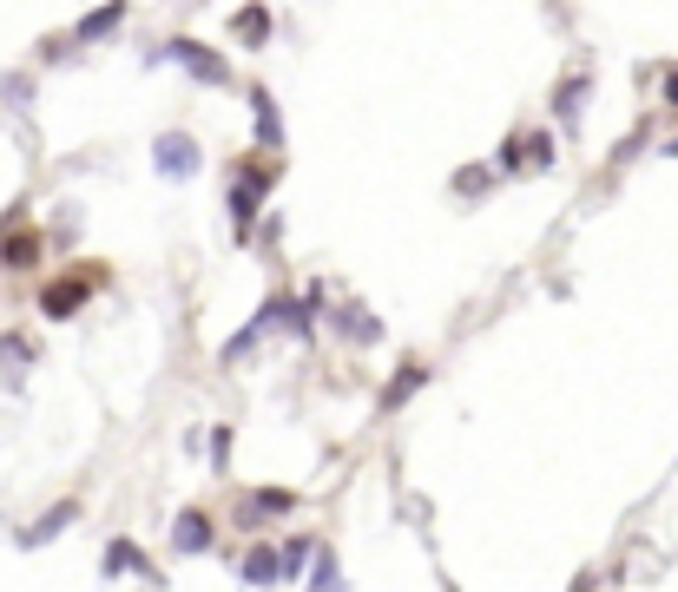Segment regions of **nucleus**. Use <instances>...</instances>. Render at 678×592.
<instances>
[{"label": "nucleus", "mask_w": 678, "mask_h": 592, "mask_svg": "<svg viewBox=\"0 0 678 592\" xmlns=\"http://www.w3.org/2000/svg\"><path fill=\"white\" fill-rule=\"evenodd\" d=\"M152 165H158V178L185 185V178H198V165H205V145L191 139V132H158L152 139Z\"/></svg>", "instance_id": "nucleus-1"}, {"label": "nucleus", "mask_w": 678, "mask_h": 592, "mask_svg": "<svg viewBox=\"0 0 678 592\" xmlns=\"http://www.w3.org/2000/svg\"><path fill=\"white\" fill-rule=\"evenodd\" d=\"M99 283H106V270H73V277H53L47 290H40V310H47L53 323H66V316H73L79 303L99 290Z\"/></svg>", "instance_id": "nucleus-3"}, {"label": "nucleus", "mask_w": 678, "mask_h": 592, "mask_svg": "<svg viewBox=\"0 0 678 592\" xmlns=\"http://www.w3.org/2000/svg\"><path fill=\"white\" fill-rule=\"evenodd\" d=\"M343 336H363V343H376L382 329H376V323H369V316H363V310H343Z\"/></svg>", "instance_id": "nucleus-18"}, {"label": "nucleus", "mask_w": 678, "mask_h": 592, "mask_svg": "<svg viewBox=\"0 0 678 592\" xmlns=\"http://www.w3.org/2000/svg\"><path fill=\"white\" fill-rule=\"evenodd\" d=\"M422 382H428V369H422V362H409V369H402V375L389 382V389H382V408H402L415 389H422Z\"/></svg>", "instance_id": "nucleus-12"}, {"label": "nucleus", "mask_w": 678, "mask_h": 592, "mask_svg": "<svg viewBox=\"0 0 678 592\" xmlns=\"http://www.w3.org/2000/svg\"><path fill=\"white\" fill-rule=\"evenodd\" d=\"M33 264H40V231L7 224V237H0V270H33Z\"/></svg>", "instance_id": "nucleus-5"}, {"label": "nucleus", "mask_w": 678, "mask_h": 592, "mask_svg": "<svg viewBox=\"0 0 678 592\" xmlns=\"http://www.w3.org/2000/svg\"><path fill=\"white\" fill-rule=\"evenodd\" d=\"M126 566H139V546H132V540H112V553H106V573H126Z\"/></svg>", "instance_id": "nucleus-17"}, {"label": "nucleus", "mask_w": 678, "mask_h": 592, "mask_svg": "<svg viewBox=\"0 0 678 592\" xmlns=\"http://www.w3.org/2000/svg\"><path fill=\"white\" fill-rule=\"evenodd\" d=\"M672 152H678V139H672Z\"/></svg>", "instance_id": "nucleus-22"}, {"label": "nucleus", "mask_w": 678, "mask_h": 592, "mask_svg": "<svg viewBox=\"0 0 678 592\" xmlns=\"http://www.w3.org/2000/svg\"><path fill=\"white\" fill-rule=\"evenodd\" d=\"M244 579H251V586H284V566H277L270 546H251V553H244Z\"/></svg>", "instance_id": "nucleus-10"}, {"label": "nucleus", "mask_w": 678, "mask_h": 592, "mask_svg": "<svg viewBox=\"0 0 678 592\" xmlns=\"http://www.w3.org/2000/svg\"><path fill=\"white\" fill-rule=\"evenodd\" d=\"M310 553H316V540H303V533H290V540H284V553H277V566H284V579H297Z\"/></svg>", "instance_id": "nucleus-14"}, {"label": "nucleus", "mask_w": 678, "mask_h": 592, "mask_svg": "<svg viewBox=\"0 0 678 592\" xmlns=\"http://www.w3.org/2000/svg\"><path fill=\"white\" fill-rule=\"evenodd\" d=\"M547 165H553L547 132H514V139H501V172H547Z\"/></svg>", "instance_id": "nucleus-4"}, {"label": "nucleus", "mask_w": 678, "mask_h": 592, "mask_svg": "<svg viewBox=\"0 0 678 592\" xmlns=\"http://www.w3.org/2000/svg\"><path fill=\"white\" fill-rule=\"evenodd\" d=\"M251 106H257V139H264V152H277V139H284V132H277V106H270L264 86L251 93Z\"/></svg>", "instance_id": "nucleus-13"}, {"label": "nucleus", "mask_w": 678, "mask_h": 592, "mask_svg": "<svg viewBox=\"0 0 678 592\" xmlns=\"http://www.w3.org/2000/svg\"><path fill=\"white\" fill-rule=\"evenodd\" d=\"M73 514H79L73 500H66V507H53V514L40 520V527H27V546H33V540H53V533H60V527H66V520H73Z\"/></svg>", "instance_id": "nucleus-15"}, {"label": "nucleus", "mask_w": 678, "mask_h": 592, "mask_svg": "<svg viewBox=\"0 0 678 592\" xmlns=\"http://www.w3.org/2000/svg\"><path fill=\"white\" fill-rule=\"evenodd\" d=\"M586 86H593L586 73H573V79H560V86H553V119L567 125V132L580 125V112H586Z\"/></svg>", "instance_id": "nucleus-6"}, {"label": "nucleus", "mask_w": 678, "mask_h": 592, "mask_svg": "<svg viewBox=\"0 0 678 592\" xmlns=\"http://www.w3.org/2000/svg\"><path fill=\"white\" fill-rule=\"evenodd\" d=\"M678 99V66H665V106Z\"/></svg>", "instance_id": "nucleus-21"}, {"label": "nucleus", "mask_w": 678, "mask_h": 592, "mask_svg": "<svg viewBox=\"0 0 678 592\" xmlns=\"http://www.w3.org/2000/svg\"><path fill=\"white\" fill-rule=\"evenodd\" d=\"M231 33L244 40V47H264V40H270V7H237V14H231Z\"/></svg>", "instance_id": "nucleus-8"}, {"label": "nucleus", "mask_w": 678, "mask_h": 592, "mask_svg": "<svg viewBox=\"0 0 678 592\" xmlns=\"http://www.w3.org/2000/svg\"><path fill=\"white\" fill-rule=\"evenodd\" d=\"M158 60H178L191 79H205V86H231V66H224V53H211L205 40H191V33L165 40V53H158Z\"/></svg>", "instance_id": "nucleus-2"}, {"label": "nucleus", "mask_w": 678, "mask_h": 592, "mask_svg": "<svg viewBox=\"0 0 678 592\" xmlns=\"http://www.w3.org/2000/svg\"><path fill=\"white\" fill-rule=\"evenodd\" d=\"M251 507H257V514H290V507H297V494H290V487H264Z\"/></svg>", "instance_id": "nucleus-16"}, {"label": "nucleus", "mask_w": 678, "mask_h": 592, "mask_svg": "<svg viewBox=\"0 0 678 592\" xmlns=\"http://www.w3.org/2000/svg\"><path fill=\"white\" fill-rule=\"evenodd\" d=\"M316 592H343V586H336V560H330V553H316Z\"/></svg>", "instance_id": "nucleus-20"}, {"label": "nucleus", "mask_w": 678, "mask_h": 592, "mask_svg": "<svg viewBox=\"0 0 678 592\" xmlns=\"http://www.w3.org/2000/svg\"><path fill=\"white\" fill-rule=\"evenodd\" d=\"M119 20H126V0H106L99 14H86V20L73 27V40H106V33L119 27Z\"/></svg>", "instance_id": "nucleus-9"}, {"label": "nucleus", "mask_w": 678, "mask_h": 592, "mask_svg": "<svg viewBox=\"0 0 678 592\" xmlns=\"http://www.w3.org/2000/svg\"><path fill=\"white\" fill-rule=\"evenodd\" d=\"M257 204H264V191H251L244 178L231 185V224H237V237H251V224H257Z\"/></svg>", "instance_id": "nucleus-11"}, {"label": "nucleus", "mask_w": 678, "mask_h": 592, "mask_svg": "<svg viewBox=\"0 0 678 592\" xmlns=\"http://www.w3.org/2000/svg\"><path fill=\"white\" fill-rule=\"evenodd\" d=\"M14 362H27V343L20 336H0V375H14Z\"/></svg>", "instance_id": "nucleus-19"}, {"label": "nucleus", "mask_w": 678, "mask_h": 592, "mask_svg": "<svg viewBox=\"0 0 678 592\" xmlns=\"http://www.w3.org/2000/svg\"><path fill=\"white\" fill-rule=\"evenodd\" d=\"M211 540H218L211 514H198V507H191V514H178V527H172V546H178V553H205Z\"/></svg>", "instance_id": "nucleus-7"}]
</instances>
